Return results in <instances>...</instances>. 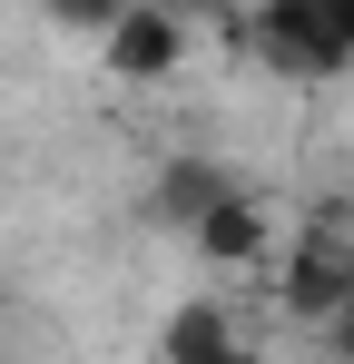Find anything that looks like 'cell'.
<instances>
[{"label":"cell","instance_id":"1","mask_svg":"<svg viewBox=\"0 0 354 364\" xmlns=\"http://www.w3.org/2000/svg\"><path fill=\"white\" fill-rule=\"evenodd\" d=\"M276 305L305 315L315 335H325L335 315H354V217H315V227L276 256Z\"/></svg>","mask_w":354,"mask_h":364},{"label":"cell","instance_id":"2","mask_svg":"<svg viewBox=\"0 0 354 364\" xmlns=\"http://www.w3.org/2000/svg\"><path fill=\"white\" fill-rule=\"evenodd\" d=\"M246 40H256L276 69L325 79V69L354 60V0H266V10L246 20Z\"/></svg>","mask_w":354,"mask_h":364},{"label":"cell","instance_id":"3","mask_svg":"<svg viewBox=\"0 0 354 364\" xmlns=\"http://www.w3.org/2000/svg\"><path fill=\"white\" fill-rule=\"evenodd\" d=\"M99 69H109V79H177V69H187V20L158 10V0L109 10V30H99Z\"/></svg>","mask_w":354,"mask_h":364},{"label":"cell","instance_id":"4","mask_svg":"<svg viewBox=\"0 0 354 364\" xmlns=\"http://www.w3.org/2000/svg\"><path fill=\"white\" fill-rule=\"evenodd\" d=\"M227 197H236V178L217 168V158H197V148H177L168 168H158V197H148V207H158L168 227H187V237H197V227H207V217H217Z\"/></svg>","mask_w":354,"mask_h":364},{"label":"cell","instance_id":"5","mask_svg":"<svg viewBox=\"0 0 354 364\" xmlns=\"http://www.w3.org/2000/svg\"><path fill=\"white\" fill-rule=\"evenodd\" d=\"M197 256H207V266H266V246H276V227H266V207H256V197H246V187H236L227 207H217V217H207V227H197Z\"/></svg>","mask_w":354,"mask_h":364},{"label":"cell","instance_id":"6","mask_svg":"<svg viewBox=\"0 0 354 364\" xmlns=\"http://www.w3.org/2000/svg\"><path fill=\"white\" fill-rule=\"evenodd\" d=\"M227 345H246V335H236V315H227L217 296L177 305V315H168V335H158V355H168V364H217Z\"/></svg>","mask_w":354,"mask_h":364},{"label":"cell","instance_id":"7","mask_svg":"<svg viewBox=\"0 0 354 364\" xmlns=\"http://www.w3.org/2000/svg\"><path fill=\"white\" fill-rule=\"evenodd\" d=\"M325 355H335V364H354V315H335V325H325Z\"/></svg>","mask_w":354,"mask_h":364},{"label":"cell","instance_id":"8","mask_svg":"<svg viewBox=\"0 0 354 364\" xmlns=\"http://www.w3.org/2000/svg\"><path fill=\"white\" fill-rule=\"evenodd\" d=\"M217 364H266V355H256V345H227V355H217Z\"/></svg>","mask_w":354,"mask_h":364}]
</instances>
